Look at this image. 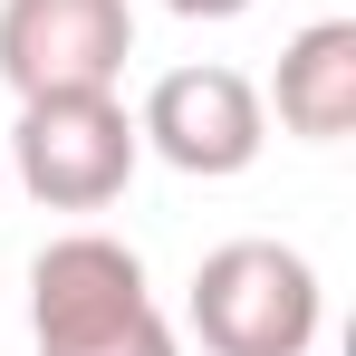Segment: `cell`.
<instances>
[{"mask_svg":"<svg viewBox=\"0 0 356 356\" xmlns=\"http://www.w3.org/2000/svg\"><path fill=\"white\" fill-rule=\"evenodd\" d=\"M29 337L39 356H183L116 232H58L29 260Z\"/></svg>","mask_w":356,"mask_h":356,"instance_id":"1","label":"cell"},{"mask_svg":"<svg viewBox=\"0 0 356 356\" xmlns=\"http://www.w3.org/2000/svg\"><path fill=\"white\" fill-rule=\"evenodd\" d=\"M183 308H193V337L212 356H308L318 318H327L318 270L289 241H222V250H202Z\"/></svg>","mask_w":356,"mask_h":356,"instance_id":"2","label":"cell"},{"mask_svg":"<svg viewBox=\"0 0 356 356\" xmlns=\"http://www.w3.org/2000/svg\"><path fill=\"white\" fill-rule=\"evenodd\" d=\"M145 135L116 106V87H87V97H19L10 125V174L29 202L49 212H106L125 183H135Z\"/></svg>","mask_w":356,"mask_h":356,"instance_id":"3","label":"cell"},{"mask_svg":"<svg viewBox=\"0 0 356 356\" xmlns=\"http://www.w3.org/2000/svg\"><path fill=\"white\" fill-rule=\"evenodd\" d=\"M135 135L174 164V174H202V183H232L260 164V145H270V106H260V87L241 77V67H164L154 77V97L135 106Z\"/></svg>","mask_w":356,"mask_h":356,"instance_id":"4","label":"cell"},{"mask_svg":"<svg viewBox=\"0 0 356 356\" xmlns=\"http://www.w3.org/2000/svg\"><path fill=\"white\" fill-rule=\"evenodd\" d=\"M135 58L125 0H0V77L10 97H87Z\"/></svg>","mask_w":356,"mask_h":356,"instance_id":"5","label":"cell"},{"mask_svg":"<svg viewBox=\"0 0 356 356\" xmlns=\"http://www.w3.org/2000/svg\"><path fill=\"white\" fill-rule=\"evenodd\" d=\"M270 106L298 145H347L356 125V19H308L289 49H280V77H270Z\"/></svg>","mask_w":356,"mask_h":356,"instance_id":"6","label":"cell"},{"mask_svg":"<svg viewBox=\"0 0 356 356\" xmlns=\"http://www.w3.org/2000/svg\"><path fill=\"white\" fill-rule=\"evenodd\" d=\"M164 10H174V19H241L250 0H164Z\"/></svg>","mask_w":356,"mask_h":356,"instance_id":"7","label":"cell"}]
</instances>
